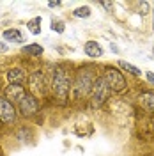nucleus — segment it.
Returning <instances> with one entry per match:
<instances>
[{
    "label": "nucleus",
    "mask_w": 154,
    "mask_h": 156,
    "mask_svg": "<svg viewBox=\"0 0 154 156\" xmlns=\"http://www.w3.org/2000/svg\"><path fill=\"white\" fill-rule=\"evenodd\" d=\"M101 76H103V80L106 82V85L110 87L112 92L122 94L126 89H128V80L122 75V71L114 68V66H105L103 71H101Z\"/></svg>",
    "instance_id": "20e7f679"
},
{
    "label": "nucleus",
    "mask_w": 154,
    "mask_h": 156,
    "mask_svg": "<svg viewBox=\"0 0 154 156\" xmlns=\"http://www.w3.org/2000/svg\"><path fill=\"white\" fill-rule=\"evenodd\" d=\"M138 11H140V14H142V16H145V14H149V12H151V5H149L147 2H140V4H138Z\"/></svg>",
    "instance_id": "6ab92c4d"
},
{
    "label": "nucleus",
    "mask_w": 154,
    "mask_h": 156,
    "mask_svg": "<svg viewBox=\"0 0 154 156\" xmlns=\"http://www.w3.org/2000/svg\"><path fill=\"white\" fill-rule=\"evenodd\" d=\"M101 5H103L106 11H112V9H114V4H112V2H101Z\"/></svg>",
    "instance_id": "5701e85b"
},
{
    "label": "nucleus",
    "mask_w": 154,
    "mask_h": 156,
    "mask_svg": "<svg viewBox=\"0 0 154 156\" xmlns=\"http://www.w3.org/2000/svg\"><path fill=\"white\" fill-rule=\"evenodd\" d=\"M117 66L122 69V71L129 73V75H133L135 78H140V76H142V69H138L136 66L129 64V62H126V60H119V62H117Z\"/></svg>",
    "instance_id": "ddd939ff"
},
{
    "label": "nucleus",
    "mask_w": 154,
    "mask_h": 156,
    "mask_svg": "<svg viewBox=\"0 0 154 156\" xmlns=\"http://www.w3.org/2000/svg\"><path fill=\"white\" fill-rule=\"evenodd\" d=\"M152 53H154V48H152Z\"/></svg>",
    "instance_id": "cd10ccee"
},
{
    "label": "nucleus",
    "mask_w": 154,
    "mask_h": 156,
    "mask_svg": "<svg viewBox=\"0 0 154 156\" xmlns=\"http://www.w3.org/2000/svg\"><path fill=\"white\" fill-rule=\"evenodd\" d=\"M29 90L25 85H16V83H7L4 90H2V96L5 98V99H9L11 103H14V105H18L19 101L23 99V96L27 94Z\"/></svg>",
    "instance_id": "1a4fd4ad"
},
{
    "label": "nucleus",
    "mask_w": 154,
    "mask_h": 156,
    "mask_svg": "<svg viewBox=\"0 0 154 156\" xmlns=\"http://www.w3.org/2000/svg\"><path fill=\"white\" fill-rule=\"evenodd\" d=\"M41 23H43V18L41 16H34L32 20L27 21V30L32 36H39L41 34Z\"/></svg>",
    "instance_id": "4468645a"
},
{
    "label": "nucleus",
    "mask_w": 154,
    "mask_h": 156,
    "mask_svg": "<svg viewBox=\"0 0 154 156\" xmlns=\"http://www.w3.org/2000/svg\"><path fill=\"white\" fill-rule=\"evenodd\" d=\"M60 5H62V2H58V0H55V2H48L50 9H53V7H60Z\"/></svg>",
    "instance_id": "4be33fe9"
},
{
    "label": "nucleus",
    "mask_w": 154,
    "mask_h": 156,
    "mask_svg": "<svg viewBox=\"0 0 154 156\" xmlns=\"http://www.w3.org/2000/svg\"><path fill=\"white\" fill-rule=\"evenodd\" d=\"M25 87H27V90L32 96H36L41 101V99L48 98V94H50V78H46L44 71L41 68H36L34 71L29 73Z\"/></svg>",
    "instance_id": "7ed1b4c3"
},
{
    "label": "nucleus",
    "mask_w": 154,
    "mask_h": 156,
    "mask_svg": "<svg viewBox=\"0 0 154 156\" xmlns=\"http://www.w3.org/2000/svg\"><path fill=\"white\" fill-rule=\"evenodd\" d=\"M110 96H112V90L106 85V82L103 80V76L99 75V76L96 78V82H94V85H92V90H90V94H89V99H90V103H92L94 107H101L103 103L108 101Z\"/></svg>",
    "instance_id": "423d86ee"
},
{
    "label": "nucleus",
    "mask_w": 154,
    "mask_h": 156,
    "mask_svg": "<svg viewBox=\"0 0 154 156\" xmlns=\"http://www.w3.org/2000/svg\"><path fill=\"white\" fill-rule=\"evenodd\" d=\"M92 14V11L89 5H82V7H76V9L73 11V16L75 18H89Z\"/></svg>",
    "instance_id": "a211bd4d"
},
{
    "label": "nucleus",
    "mask_w": 154,
    "mask_h": 156,
    "mask_svg": "<svg viewBox=\"0 0 154 156\" xmlns=\"http://www.w3.org/2000/svg\"><path fill=\"white\" fill-rule=\"evenodd\" d=\"M7 43H4V41H0V55H4V53H7Z\"/></svg>",
    "instance_id": "aec40b11"
},
{
    "label": "nucleus",
    "mask_w": 154,
    "mask_h": 156,
    "mask_svg": "<svg viewBox=\"0 0 154 156\" xmlns=\"http://www.w3.org/2000/svg\"><path fill=\"white\" fill-rule=\"evenodd\" d=\"M99 76L96 73L94 66H80L73 75V89H71V96L73 99H83L89 98L92 85L96 82V78Z\"/></svg>",
    "instance_id": "f03ea898"
},
{
    "label": "nucleus",
    "mask_w": 154,
    "mask_h": 156,
    "mask_svg": "<svg viewBox=\"0 0 154 156\" xmlns=\"http://www.w3.org/2000/svg\"><path fill=\"white\" fill-rule=\"evenodd\" d=\"M50 89L58 103H68L73 89V75L66 66H53L50 76Z\"/></svg>",
    "instance_id": "f257e3e1"
},
{
    "label": "nucleus",
    "mask_w": 154,
    "mask_h": 156,
    "mask_svg": "<svg viewBox=\"0 0 154 156\" xmlns=\"http://www.w3.org/2000/svg\"><path fill=\"white\" fill-rule=\"evenodd\" d=\"M21 55L30 57V58H41L44 55V48L41 44H37V43H30V44H25L21 48Z\"/></svg>",
    "instance_id": "f8f14e48"
},
{
    "label": "nucleus",
    "mask_w": 154,
    "mask_h": 156,
    "mask_svg": "<svg viewBox=\"0 0 154 156\" xmlns=\"http://www.w3.org/2000/svg\"><path fill=\"white\" fill-rule=\"evenodd\" d=\"M2 39L4 43H14V44H23L25 43V36L23 32L16 27H11V29H5L2 32Z\"/></svg>",
    "instance_id": "9d476101"
},
{
    "label": "nucleus",
    "mask_w": 154,
    "mask_h": 156,
    "mask_svg": "<svg viewBox=\"0 0 154 156\" xmlns=\"http://www.w3.org/2000/svg\"><path fill=\"white\" fill-rule=\"evenodd\" d=\"M83 51H85V55L87 57H90V58H99V57H103L105 55V51H103V46L97 43V41H87L85 44H83Z\"/></svg>",
    "instance_id": "9b49d317"
},
{
    "label": "nucleus",
    "mask_w": 154,
    "mask_h": 156,
    "mask_svg": "<svg viewBox=\"0 0 154 156\" xmlns=\"http://www.w3.org/2000/svg\"><path fill=\"white\" fill-rule=\"evenodd\" d=\"M142 105L149 114H154V94L152 92H145L142 98Z\"/></svg>",
    "instance_id": "dca6fc26"
},
{
    "label": "nucleus",
    "mask_w": 154,
    "mask_h": 156,
    "mask_svg": "<svg viewBox=\"0 0 154 156\" xmlns=\"http://www.w3.org/2000/svg\"><path fill=\"white\" fill-rule=\"evenodd\" d=\"M110 46H112V50H114V51H115V53H117V51H119V48H117V44H114V43H112V44H110Z\"/></svg>",
    "instance_id": "b1692460"
},
{
    "label": "nucleus",
    "mask_w": 154,
    "mask_h": 156,
    "mask_svg": "<svg viewBox=\"0 0 154 156\" xmlns=\"http://www.w3.org/2000/svg\"><path fill=\"white\" fill-rule=\"evenodd\" d=\"M152 12V32H154V11H151Z\"/></svg>",
    "instance_id": "393cba45"
},
{
    "label": "nucleus",
    "mask_w": 154,
    "mask_h": 156,
    "mask_svg": "<svg viewBox=\"0 0 154 156\" xmlns=\"http://www.w3.org/2000/svg\"><path fill=\"white\" fill-rule=\"evenodd\" d=\"M27 78H29V73H27V68L23 64H14L7 68L5 71V80L7 83H16V85H25L27 83Z\"/></svg>",
    "instance_id": "6e6552de"
},
{
    "label": "nucleus",
    "mask_w": 154,
    "mask_h": 156,
    "mask_svg": "<svg viewBox=\"0 0 154 156\" xmlns=\"http://www.w3.org/2000/svg\"><path fill=\"white\" fill-rule=\"evenodd\" d=\"M32 128L30 126H19L18 129H16V138L18 140H21V142H27V140H32Z\"/></svg>",
    "instance_id": "2eb2a0df"
},
{
    "label": "nucleus",
    "mask_w": 154,
    "mask_h": 156,
    "mask_svg": "<svg viewBox=\"0 0 154 156\" xmlns=\"http://www.w3.org/2000/svg\"><path fill=\"white\" fill-rule=\"evenodd\" d=\"M16 108H18V114L23 119H34L41 112V101L36 96H32L30 92H27L23 96V99L16 105Z\"/></svg>",
    "instance_id": "39448f33"
},
{
    "label": "nucleus",
    "mask_w": 154,
    "mask_h": 156,
    "mask_svg": "<svg viewBox=\"0 0 154 156\" xmlns=\"http://www.w3.org/2000/svg\"><path fill=\"white\" fill-rule=\"evenodd\" d=\"M18 108L14 103H11L9 99H5L4 96H0V124L4 128H11L16 124L18 121Z\"/></svg>",
    "instance_id": "0eeeda50"
},
{
    "label": "nucleus",
    "mask_w": 154,
    "mask_h": 156,
    "mask_svg": "<svg viewBox=\"0 0 154 156\" xmlns=\"http://www.w3.org/2000/svg\"><path fill=\"white\" fill-rule=\"evenodd\" d=\"M2 128H4V126H2V124H0V131H2Z\"/></svg>",
    "instance_id": "bb28decb"
},
{
    "label": "nucleus",
    "mask_w": 154,
    "mask_h": 156,
    "mask_svg": "<svg viewBox=\"0 0 154 156\" xmlns=\"http://www.w3.org/2000/svg\"><path fill=\"white\" fill-rule=\"evenodd\" d=\"M145 76H147V80H149V83L154 85V73H152V71H147V73H145Z\"/></svg>",
    "instance_id": "412c9836"
},
{
    "label": "nucleus",
    "mask_w": 154,
    "mask_h": 156,
    "mask_svg": "<svg viewBox=\"0 0 154 156\" xmlns=\"http://www.w3.org/2000/svg\"><path fill=\"white\" fill-rule=\"evenodd\" d=\"M2 90H4V87H2V83H0V96H2Z\"/></svg>",
    "instance_id": "a878e982"
},
{
    "label": "nucleus",
    "mask_w": 154,
    "mask_h": 156,
    "mask_svg": "<svg viewBox=\"0 0 154 156\" xmlns=\"http://www.w3.org/2000/svg\"><path fill=\"white\" fill-rule=\"evenodd\" d=\"M50 29L53 30V32H57V34H64V32H66V23H64V20L51 18V21H50Z\"/></svg>",
    "instance_id": "f3484780"
}]
</instances>
